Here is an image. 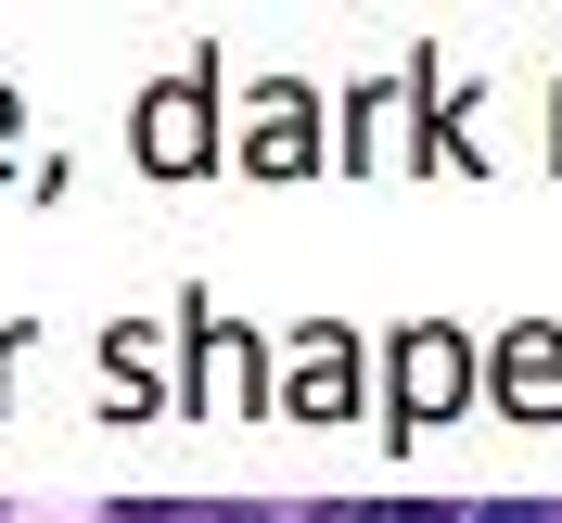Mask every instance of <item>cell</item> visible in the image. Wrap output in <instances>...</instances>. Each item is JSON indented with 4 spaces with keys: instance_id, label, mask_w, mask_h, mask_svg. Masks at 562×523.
Wrapping results in <instances>:
<instances>
[{
    "instance_id": "obj_2",
    "label": "cell",
    "mask_w": 562,
    "mask_h": 523,
    "mask_svg": "<svg viewBox=\"0 0 562 523\" xmlns=\"http://www.w3.org/2000/svg\"><path fill=\"white\" fill-rule=\"evenodd\" d=\"M319 523H435V498H384V511H319Z\"/></svg>"
},
{
    "instance_id": "obj_3",
    "label": "cell",
    "mask_w": 562,
    "mask_h": 523,
    "mask_svg": "<svg viewBox=\"0 0 562 523\" xmlns=\"http://www.w3.org/2000/svg\"><path fill=\"white\" fill-rule=\"evenodd\" d=\"M486 523H550V498H498V511Z\"/></svg>"
},
{
    "instance_id": "obj_1",
    "label": "cell",
    "mask_w": 562,
    "mask_h": 523,
    "mask_svg": "<svg viewBox=\"0 0 562 523\" xmlns=\"http://www.w3.org/2000/svg\"><path fill=\"white\" fill-rule=\"evenodd\" d=\"M409 384H422V409H448V384H460V357H448V345H409Z\"/></svg>"
}]
</instances>
